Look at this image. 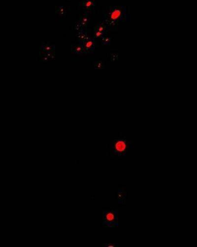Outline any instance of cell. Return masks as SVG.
Masks as SVG:
<instances>
[{"instance_id": "1", "label": "cell", "mask_w": 197, "mask_h": 247, "mask_svg": "<svg viewBox=\"0 0 197 247\" xmlns=\"http://www.w3.org/2000/svg\"><path fill=\"white\" fill-rule=\"evenodd\" d=\"M125 9L123 7H113L104 15V20L108 25H114L120 19Z\"/></svg>"}, {"instance_id": "2", "label": "cell", "mask_w": 197, "mask_h": 247, "mask_svg": "<svg viewBox=\"0 0 197 247\" xmlns=\"http://www.w3.org/2000/svg\"><path fill=\"white\" fill-rule=\"evenodd\" d=\"M130 143L123 139H116L111 143V150L117 155H123L130 146Z\"/></svg>"}, {"instance_id": "3", "label": "cell", "mask_w": 197, "mask_h": 247, "mask_svg": "<svg viewBox=\"0 0 197 247\" xmlns=\"http://www.w3.org/2000/svg\"><path fill=\"white\" fill-rule=\"evenodd\" d=\"M104 221L107 224L110 225L112 224L118 225L117 219V213L115 211L108 210L104 212Z\"/></svg>"}, {"instance_id": "4", "label": "cell", "mask_w": 197, "mask_h": 247, "mask_svg": "<svg viewBox=\"0 0 197 247\" xmlns=\"http://www.w3.org/2000/svg\"><path fill=\"white\" fill-rule=\"evenodd\" d=\"M80 44L83 47L86 53L88 54L94 53V50L95 48V42L93 39L88 37L85 41Z\"/></svg>"}, {"instance_id": "5", "label": "cell", "mask_w": 197, "mask_h": 247, "mask_svg": "<svg viewBox=\"0 0 197 247\" xmlns=\"http://www.w3.org/2000/svg\"><path fill=\"white\" fill-rule=\"evenodd\" d=\"M106 30L107 27L105 24L104 23H100L98 24L94 31V37L99 38L103 37L106 32Z\"/></svg>"}, {"instance_id": "6", "label": "cell", "mask_w": 197, "mask_h": 247, "mask_svg": "<svg viewBox=\"0 0 197 247\" xmlns=\"http://www.w3.org/2000/svg\"><path fill=\"white\" fill-rule=\"evenodd\" d=\"M71 51L74 54L78 55H83V54H86L83 47L81 44H72L71 47Z\"/></svg>"}, {"instance_id": "7", "label": "cell", "mask_w": 197, "mask_h": 247, "mask_svg": "<svg viewBox=\"0 0 197 247\" xmlns=\"http://www.w3.org/2000/svg\"><path fill=\"white\" fill-rule=\"evenodd\" d=\"M95 3L93 0H84L82 2V6L87 12L91 11L93 9Z\"/></svg>"}, {"instance_id": "8", "label": "cell", "mask_w": 197, "mask_h": 247, "mask_svg": "<svg viewBox=\"0 0 197 247\" xmlns=\"http://www.w3.org/2000/svg\"><path fill=\"white\" fill-rule=\"evenodd\" d=\"M41 51L45 52H50L55 51V46L48 44L42 43L41 46Z\"/></svg>"}, {"instance_id": "9", "label": "cell", "mask_w": 197, "mask_h": 247, "mask_svg": "<svg viewBox=\"0 0 197 247\" xmlns=\"http://www.w3.org/2000/svg\"><path fill=\"white\" fill-rule=\"evenodd\" d=\"M76 37H77L79 43H80L81 42L85 41V40L87 39L89 36H88L85 30L83 29V30L78 31L76 34Z\"/></svg>"}, {"instance_id": "10", "label": "cell", "mask_w": 197, "mask_h": 247, "mask_svg": "<svg viewBox=\"0 0 197 247\" xmlns=\"http://www.w3.org/2000/svg\"><path fill=\"white\" fill-rule=\"evenodd\" d=\"M89 19H89V16L87 13L82 15L80 18V21H79L81 23L84 30H85V28L87 27V25H88V24L89 23Z\"/></svg>"}, {"instance_id": "11", "label": "cell", "mask_w": 197, "mask_h": 247, "mask_svg": "<svg viewBox=\"0 0 197 247\" xmlns=\"http://www.w3.org/2000/svg\"><path fill=\"white\" fill-rule=\"evenodd\" d=\"M57 13L60 16H64L66 14V9L63 6H59L58 7L57 11Z\"/></svg>"}, {"instance_id": "12", "label": "cell", "mask_w": 197, "mask_h": 247, "mask_svg": "<svg viewBox=\"0 0 197 247\" xmlns=\"http://www.w3.org/2000/svg\"><path fill=\"white\" fill-rule=\"evenodd\" d=\"M101 42L103 44H109L111 42V38L107 36H103L101 37Z\"/></svg>"}, {"instance_id": "13", "label": "cell", "mask_w": 197, "mask_h": 247, "mask_svg": "<svg viewBox=\"0 0 197 247\" xmlns=\"http://www.w3.org/2000/svg\"><path fill=\"white\" fill-rule=\"evenodd\" d=\"M94 66L95 69H100L104 67V63L101 61H98L94 62Z\"/></svg>"}, {"instance_id": "14", "label": "cell", "mask_w": 197, "mask_h": 247, "mask_svg": "<svg viewBox=\"0 0 197 247\" xmlns=\"http://www.w3.org/2000/svg\"><path fill=\"white\" fill-rule=\"evenodd\" d=\"M74 28L76 30L80 31V30H83V27H82V25L81 23H80V21H78L76 22V24L74 25Z\"/></svg>"}]
</instances>
